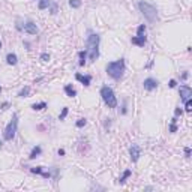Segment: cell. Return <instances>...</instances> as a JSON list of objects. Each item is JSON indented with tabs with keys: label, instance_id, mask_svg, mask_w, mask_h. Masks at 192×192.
Here are the masks:
<instances>
[{
	"label": "cell",
	"instance_id": "obj_36",
	"mask_svg": "<svg viewBox=\"0 0 192 192\" xmlns=\"http://www.w3.org/2000/svg\"><path fill=\"white\" fill-rule=\"evenodd\" d=\"M2 144H3V143H2V140H0V149H2Z\"/></svg>",
	"mask_w": 192,
	"mask_h": 192
},
{
	"label": "cell",
	"instance_id": "obj_2",
	"mask_svg": "<svg viewBox=\"0 0 192 192\" xmlns=\"http://www.w3.org/2000/svg\"><path fill=\"white\" fill-rule=\"evenodd\" d=\"M125 59H119V60H114V62H110L108 65L105 66V71L107 74L111 77L113 80H122V77L125 74Z\"/></svg>",
	"mask_w": 192,
	"mask_h": 192
},
{
	"label": "cell",
	"instance_id": "obj_25",
	"mask_svg": "<svg viewBox=\"0 0 192 192\" xmlns=\"http://www.w3.org/2000/svg\"><path fill=\"white\" fill-rule=\"evenodd\" d=\"M192 110V101L191 99H188V101H185V111H191Z\"/></svg>",
	"mask_w": 192,
	"mask_h": 192
},
{
	"label": "cell",
	"instance_id": "obj_18",
	"mask_svg": "<svg viewBox=\"0 0 192 192\" xmlns=\"http://www.w3.org/2000/svg\"><path fill=\"white\" fill-rule=\"evenodd\" d=\"M32 108H33L35 111H41V110L47 108V102H39V104H33Z\"/></svg>",
	"mask_w": 192,
	"mask_h": 192
},
{
	"label": "cell",
	"instance_id": "obj_29",
	"mask_svg": "<svg viewBox=\"0 0 192 192\" xmlns=\"http://www.w3.org/2000/svg\"><path fill=\"white\" fill-rule=\"evenodd\" d=\"M185 156H186V158H191V149H189V147H185Z\"/></svg>",
	"mask_w": 192,
	"mask_h": 192
},
{
	"label": "cell",
	"instance_id": "obj_5",
	"mask_svg": "<svg viewBox=\"0 0 192 192\" xmlns=\"http://www.w3.org/2000/svg\"><path fill=\"white\" fill-rule=\"evenodd\" d=\"M17 129H18V114H14L12 116V120L8 123V126L5 128V132H3V138L6 141H12L15 138V134H17Z\"/></svg>",
	"mask_w": 192,
	"mask_h": 192
},
{
	"label": "cell",
	"instance_id": "obj_13",
	"mask_svg": "<svg viewBox=\"0 0 192 192\" xmlns=\"http://www.w3.org/2000/svg\"><path fill=\"white\" fill-rule=\"evenodd\" d=\"M6 62H8V65H17V63H18V57H17V54L9 53V54L6 56Z\"/></svg>",
	"mask_w": 192,
	"mask_h": 192
},
{
	"label": "cell",
	"instance_id": "obj_17",
	"mask_svg": "<svg viewBox=\"0 0 192 192\" xmlns=\"http://www.w3.org/2000/svg\"><path fill=\"white\" fill-rule=\"evenodd\" d=\"M131 174H132V171H131V170H126V171H125V173L122 174V177L119 179V183H120V185H123V183L126 182V179H128V177H129Z\"/></svg>",
	"mask_w": 192,
	"mask_h": 192
},
{
	"label": "cell",
	"instance_id": "obj_6",
	"mask_svg": "<svg viewBox=\"0 0 192 192\" xmlns=\"http://www.w3.org/2000/svg\"><path fill=\"white\" fill-rule=\"evenodd\" d=\"M129 155H131V161L132 162H137L141 156V149H140L138 144H132L131 149H129Z\"/></svg>",
	"mask_w": 192,
	"mask_h": 192
},
{
	"label": "cell",
	"instance_id": "obj_14",
	"mask_svg": "<svg viewBox=\"0 0 192 192\" xmlns=\"http://www.w3.org/2000/svg\"><path fill=\"white\" fill-rule=\"evenodd\" d=\"M65 93L69 96V98H74V96H77V90L71 86V84H68V86H65Z\"/></svg>",
	"mask_w": 192,
	"mask_h": 192
},
{
	"label": "cell",
	"instance_id": "obj_9",
	"mask_svg": "<svg viewBox=\"0 0 192 192\" xmlns=\"http://www.w3.org/2000/svg\"><path fill=\"white\" fill-rule=\"evenodd\" d=\"M23 29H24L26 33H29V35H38V32H39V30H38V27H36V24H35L33 21H27V23L24 24Z\"/></svg>",
	"mask_w": 192,
	"mask_h": 192
},
{
	"label": "cell",
	"instance_id": "obj_38",
	"mask_svg": "<svg viewBox=\"0 0 192 192\" xmlns=\"http://www.w3.org/2000/svg\"><path fill=\"white\" fill-rule=\"evenodd\" d=\"M0 93H2V87H0Z\"/></svg>",
	"mask_w": 192,
	"mask_h": 192
},
{
	"label": "cell",
	"instance_id": "obj_26",
	"mask_svg": "<svg viewBox=\"0 0 192 192\" xmlns=\"http://www.w3.org/2000/svg\"><path fill=\"white\" fill-rule=\"evenodd\" d=\"M87 125V120L86 119H80L78 122H77V128H83V126H86Z\"/></svg>",
	"mask_w": 192,
	"mask_h": 192
},
{
	"label": "cell",
	"instance_id": "obj_34",
	"mask_svg": "<svg viewBox=\"0 0 192 192\" xmlns=\"http://www.w3.org/2000/svg\"><path fill=\"white\" fill-rule=\"evenodd\" d=\"M126 111H128V110H126V102H123V110H122V113L126 114Z\"/></svg>",
	"mask_w": 192,
	"mask_h": 192
},
{
	"label": "cell",
	"instance_id": "obj_28",
	"mask_svg": "<svg viewBox=\"0 0 192 192\" xmlns=\"http://www.w3.org/2000/svg\"><path fill=\"white\" fill-rule=\"evenodd\" d=\"M177 131V126H176V123H173L171 122V126H170V132H176Z\"/></svg>",
	"mask_w": 192,
	"mask_h": 192
},
{
	"label": "cell",
	"instance_id": "obj_22",
	"mask_svg": "<svg viewBox=\"0 0 192 192\" xmlns=\"http://www.w3.org/2000/svg\"><path fill=\"white\" fill-rule=\"evenodd\" d=\"M48 8H50V14H51V15H56V14H57V3L51 2Z\"/></svg>",
	"mask_w": 192,
	"mask_h": 192
},
{
	"label": "cell",
	"instance_id": "obj_20",
	"mask_svg": "<svg viewBox=\"0 0 192 192\" xmlns=\"http://www.w3.org/2000/svg\"><path fill=\"white\" fill-rule=\"evenodd\" d=\"M146 30H147L146 24H141V26L137 29V36H146Z\"/></svg>",
	"mask_w": 192,
	"mask_h": 192
},
{
	"label": "cell",
	"instance_id": "obj_35",
	"mask_svg": "<svg viewBox=\"0 0 192 192\" xmlns=\"http://www.w3.org/2000/svg\"><path fill=\"white\" fill-rule=\"evenodd\" d=\"M188 77H189V74H188V72H185V74L182 75V80H186V78H188Z\"/></svg>",
	"mask_w": 192,
	"mask_h": 192
},
{
	"label": "cell",
	"instance_id": "obj_4",
	"mask_svg": "<svg viewBox=\"0 0 192 192\" xmlns=\"http://www.w3.org/2000/svg\"><path fill=\"white\" fill-rule=\"evenodd\" d=\"M101 96H102V101L108 105V108H116L117 107V98H116V95H114L111 87L102 86L101 87Z\"/></svg>",
	"mask_w": 192,
	"mask_h": 192
},
{
	"label": "cell",
	"instance_id": "obj_12",
	"mask_svg": "<svg viewBox=\"0 0 192 192\" xmlns=\"http://www.w3.org/2000/svg\"><path fill=\"white\" fill-rule=\"evenodd\" d=\"M41 153H42V149H41V146H35L33 149H32V152H30V159H36L38 156H39L41 155Z\"/></svg>",
	"mask_w": 192,
	"mask_h": 192
},
{
	"label": "cell",
	"instance_id": "obj_37",
	"mask_svg": "<svg viewBox=\"0 0 192 192\" xmlns=\"http://www.w3.org/2000/svg\"><path fill=\"white\" fill-rule=\"evenodd\" d=\"M0 50H2V42H0Z\"/></svg>",
	"mask_w": 192,
	"mask_h": 192
},
{
	"label": "cell",
	"instance_id": "obj_15",
	"mask_svg": "<svg viewBox=\"0 0 192 192\" xmlns=\"http://www.w3.org/2000/svg\"><path fill=\"white\" fill-rule=\"evenodd\" d=\"M29 93H30V87H29V86H26V87H23L21 90H20L18 96H20V98H27Z\"/></svg>",
	"mask_w": 192,
	"mask_h": 192
},
{
	"label": "cell",
	"instance_id": "obj_33",
	"mask_svg": "<svg viewBox=\"0 0 192 192\" xmlns=\"http://www.w3.org/2000/svg\"><path fill=\"white\" fill-rule=\"evenodd\" d=\"M9 107V104H8V102H3V104H2V110H6Z\"/></svg>",
	"mask_w": 192,
	"mask_h": 192
},
{
	"label": "cell",
	"instance_id": "obj_16",
	"mask_svg": "<svg viewBox=\"0 0 192 192\" xmlns=\"http://www.w3.org/2000/svg\"><path fill=\"white\" fill-rule=\"evenodd\" d=\"M78 56H80V66H84V65H86V59H87V51H86V50H84V51H80Z\"/></svg>",
	"mask_w": 192,
	"mask_h": 192
},
{
	"label": "cell",
	"instance_id": "obj_32",
	"mask_svg": "<svg viewBox=\"0 0 192 192\" xmlns=\"http://www.w3.org/2000/svg\"><path fill=\"white\" fill-rule=\"evenodd\" d=\"M59 156H65V150H63V149H59Z\"/></svg>",
	"mask_w": 192,
	"mask_h": 192
},
{
	"label": "cell",
	"instance_id": "obj_11",
	"mask_svg": "<svg viewBox=\"0 0 192 192\" xmlns=\"http://www.w3.org/2000/svg\"><path fill=\"white\" fill-rule=\"evenodd\" d=\"M131 42L135 44V45H138V47H144L146 42H147V38L146 36H134L132 39H131Z\"/></svg>",
	"mask_w": 192,
	"mask_h": 192
},
{
	"label": "cell",
	"instance_id": "obj_8",
	"mask_svg": "<svg viewBox=\"0 0 192 192\" xmlns=\"http://www.w3.org/2000/svg\"><path fill=\"white\" fill-rule=\"evenodd\" d=\"M179 92H180V98L183 99V101H188V99H191V96H192V89L189 87V86H180V89H179Z\"/></svg>",
	"mask_w": 192,
	"mask_h": 192
},
{
	"label": "cell",
	"instance_id": "obj_31",
	"mask_svg": "<svg viewBox=\"0 0 192 192\" xmlns=\"http://www.w3.org/2000/svg\"><path fill=\"white\" fill-rule=\"evenodd\" d=\"M168 86H170V87H171V89H173V87H176V86H177V83H176V80H171V81H170V84H168Z\"/></svg>",
	"mask_w": 192,
	"mask_h": 192
},
{
	"label": "cell",
	"instance_id": "obj_21",
	"mask_svg": "<svg viewBox=\"0 0 192 192\" xmlns=\"http://www.w3.org/2000/svg\"><path fill=\"white\" fill-rule=\"evenodd\" d=\"M81 5H83L81 0H69V6H71V8H74V9H78Z\"/></svg>",
	"mask_w": 192,
	"mask_h": 192
},
{
	"label": "cell",
	"instance_id": "obj_7",
	"mask_svg": "<svg viewBox=\"0 0 192 192\" xmlns=\"http://www.w3.org/2000/svg\"><path fill=\"white\" fill-rule=\"evenodd\" d=\"M158 84H159V83H158L155 78H146L144 83H143V87H144V90L152 92V90H155V89L158 87Z\"/></svg>",
	"mask_w": 192,
	"mask_h": 192
},
{
	"label": "cell",
	"instance_id": "obj_23",
	"mask_svg": "<svg viewBox=\"0 0 192 192\" xmlns=\"http://www.w3.org/2000/svg\"><path fill=\"white\" fill-rule=\"evenodd\" d=\"M30 171L33 173V174H44L45 171H42V167H35V168H30Z\"/></svg>",
	"mask_w": 192,
	"mask_h": 192
},
{
	"label": "cell",
	"instance_id": "obj_10",
	"mask_svg": "<svg viewBox=\"0 0 192 192\" xmlns=\"http://www.w3.org/2000/svg\"><path fill=\"white\" fill-rule=\"evenodd\" d=\"M75 78L78 80L83 86H86V87H87V86H90V81H92V77H90V75H81V74H77V75H75Z\"/></svg>",
	"mask_w": 192,
	"mask_h": 192
},
{
	"label": "cell",
	"instance_id": "obj_19",
	"mask_svg": "<svg viewBox=\"0 0 192 192\" xmlns=\"http://www.w3.org/2000/svg\"><path fill=\"white\" fill-rule=\"evenodd\" d=\"M50 3H51V0H39V9L41 11H44V9H48V6H50Z\"/></svg>",
	"mask_w": 192,
	"mask_h": 192
},
{
	"label": "cell",
	"instance_id": "obj_30",
	"mask_svg": "<svg viewBox=\"0 0 192 192\" xmlns=\"http://www.w3.org/2000/svg\"><path fill=\"white\" fill-rule=\"evenodd\" d=\"M182 114H183V111H182L180 108H176V117H177V116H182Z\"/></svg>",
	"mask_w": 192,
	"mask_h": 192
},
{
	"label": "cell",
	"instance_id": "obj_3",
	"mask_svg": "<svg viewBox=\"0 0 192 192\" xmlns=\"http://www.w3.org/2000/svg\"><path fill=\"white\" fill-rule=\"evenodd\" d=\"M138 9L141 11V14L149 23H155L158 20V9L149 2H138Z\"/></svg>",
	"mask_w": 192,
	"mask_h": 192
},
{
	"label": "cell",
	"instance_id": "obj_24",
	"mask_svg": "<svg viewBox=\"0 0 192 192\" xmlns=\"http://www.w3.org/2000/svg\"><path fill=\"white\" fill-rule=\"evenodd\" d=\"M68 111H69V110H68V107L63 108V110H62V114L59 116V120H65V117L68 116Z\"/></svg>",
	"mask_w": 192,
	"mask_h": 192
},
{
	"label": "cell",
	"instance_id": "obj_27",
	"mask_svg": "<svg viewBox=\"0 0 192 192\" xmlns=\"http://www.w3.org/2000/svg\"><path fill=\"white\" fill-rule=\"evenodd\" d=\"M41 60H42V62H48V60H50V54H48V53H42V54H41Z\"/></svg>",
	"mask_w": 192,
	"mask_h": 192
},
{
	"label": "cell",
	"instance_id": "obj_1",
	"mask_svg": "<svg viewBox=\"0 0 192 192\" xmlns=\"http://www.w3.org/2000/svg\"><path fill=\"white\" fill-rule=\"evenodd\" d=\"M99 41H101V36L98 33H90L87 36V41H86V47H87V54L90 62H95L99 57Z\"/></svg>",
	"mask_w": 192,
	"mask_h": 192
}]
</instances>
